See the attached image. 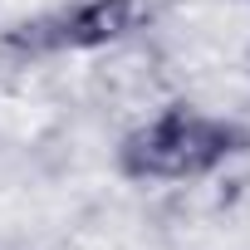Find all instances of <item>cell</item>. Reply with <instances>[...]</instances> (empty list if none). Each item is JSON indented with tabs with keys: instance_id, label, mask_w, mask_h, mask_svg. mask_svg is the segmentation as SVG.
Here are the masks:
<instances>
[{
	"instance_id": "3957f363",
	"label": "cell",
	"mask_w": 250,
	"mask_h": 250,
	"mask_svg": "<svg viewBox=\"0 0 250 250\" xmlns=\"http://www.w3.org/2000/svg\"><path fill=\"white\" fill-rule=\"evenodd\" d=\"M0 54L10 59H49L64 54V20L54 15H35V20H15L10 30H0Z\"/></svg>"
},
{
	"instance_id": "6da1fadb",
	"label": "cell",
	"mask_w": 250,
	"mask_h": 250,
	"mask_svg": "<svg viewBox=\"0 0 250 250\" xmlns=\"http://www.w3.org/2000/svg\"><path fill=\"white\" fill-rule=\"evenodd\" d=\"M250 152V128L235 118L196 113L191 103H167L152 123L123 133L113 162L128 182H191Z\"/></svg>"
},
{
	"instance_id": "7a4b0ae2",
	"label": "cell",
	"mask_w": 250,
	"mask_h": 250,
	"mask_svg": "<svg viewBox=\"0 0 250 250\" xmlns=\"http://www.w3.org/2000/svg\"><path fill=\"white\" fill-rule=\"evenodd\" d=\"M64 49H108L138 30V0H79L59 10Z\"/></svg>"
}]
</instances>
